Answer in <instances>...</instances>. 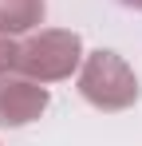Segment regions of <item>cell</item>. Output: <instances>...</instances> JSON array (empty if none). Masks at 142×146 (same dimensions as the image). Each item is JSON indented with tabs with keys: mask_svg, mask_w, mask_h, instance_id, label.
Returning a JSON list of instances; mask_svg holds the SVG:
<instances>
[{
	"mask_svg": "<svg viewBox=\"0 0 142 146\" xmlns=\"http://www.w3.org/2000/svg\"><path fill=\"white\" fill-rule=\"evenodd\" d=\"M16 59H20V44H16V36H0V79L16 71Z\"/></svg>",
	"mask_w": 142,
	"mask_h": 146,
	"instance_id": "cell-5",
	"label": "cell"
},
{
	"mask_svg": "<svg viewBox=\"0 0 142 146\" xmlns=\"http://www.w3.org/2000/svg\"><path fill=\"white\" fill-rule=\"evenodd\" d=\"M122 8H134V12H142V0H118Z\"/></svg>",
	"mask_w": 142,
	"mask_h": 146,
	"instance_id": "cell-6",
	"label": "cell"
},
{
	"mask_svg": "<svg viewBox=\"0 0 142 146\" xmlns=\"http://www.w3.org/2000/svg\"><path fill=\"white\" fill-rule=\"evenodd\" d=\"M47 0H0V36H24L44 24Z\"/></svg>",
	"mask_w": 142,
	"mask_h": 146,
	"instance_id": "cell-4",
	"label": "cell"
},
{
	"mask_svg": "<svg viewBox=\"0 0 142 146\" xmlns=\"http://www.w3.org/2000/svg\"><path fill=\"white\" fill-rule=\"evenodd\" d=\"M79 95L99 111H130L138 103L142 87L134 67L118 51H91L79 63Z\"/></svg>",
	"mask_w": 142,
	"mask_h": 146,
	"instance_id": "cell-1",
	"label": "cell"
},
{
	"mask_svg": "<svg viewBox=\"0 0 142 146\" xmlns=\"http://www.w3.org/2000/svg\"><path fill=\"white\" fill-rule=\"evenodd\" d=\"M47 103H51L47 87L28 79V75L0 79V126H28L47 111Z\"/></svg>",
	"mask_w": 142,
	"mask_h": 146,
	"instance_id": "cell-3",
	"label": "cell"
},
{
	"mask_svg": "<svg viewBox=\"0 0 142 146\" xmlns=\"http://www.w3.org/2000/svg\"><path fill=\"white\" fill-rule=\"evenodd\" d=\"M83 63V40L79 32L67 28H44V32H32L20 44V59H16V71L36 79V83H59L71 79Z\"/></svg>",
	"mask_w": 142,
	"mask_h": 146,
	"instance_id": "cell-2",
	"label": "cell"
}]
</instances>
